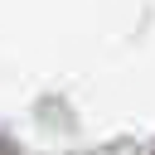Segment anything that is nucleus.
<instances>
[{"mask_svg":"<svg viewBox=\"0 0 155 155\" xmlns=\"http://www.w3.org/2000/svg\"><path fill=\"white\" fill-rule=\"evenodd\" d=\"M0 155H19V150H15V145H10V140H0Z\"/></svg>","mask_w":155,"mask_h":155,"instance_id":"nucleus-1","label":"nucleus"}]
</instances>
